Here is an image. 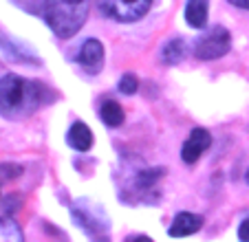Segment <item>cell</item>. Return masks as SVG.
I'll use <instances>...</instances> for the list:
<instances>
[{"label": "cell", "instance_id": "1", "mask_svg": "<svg viewBox=\"0 0 249 242\" xmlns=\"http://www.w3.org/2000/svg\"><path fill=\"white\" fill-rule=\"evenodd\" d=\"M51 102V88L38 79H24L14 73L0 77V115L5 119H27Z\"/></svg>", "mask_w": 249, "mask_h": 242}, {"label": "cell", "instance_id": "2", "mask_svg": "<svg viewBox=\"0 0 249 242\" xmlns=\"http://www.w3.org/2000/svg\"><path fill=\"white\" fill-rule=\"evenodd\" d=\"M42 16L62 40L73 37L89 18V0H44Z\"/></svg>", "mask_w": 249, "mask_h": 242}, {"label": "cell", "instance_id": "3", "mask_svg": "<svg viewBox=\"0 0 249 242\" xmlns=\"http://www.w3.org/2000/svg\"><path fill=\"white\" fill-rule=\"evenodd\" d=\"M152 2L155 0H97L102 14L122 24H132L146 18Z\"/></svg>", "mask_w": 249, "mask_h": 242}, {"label": "cell", "instance_id": "4", "mask_svg": "<svg viewBox=\"0 0 249 242\" xmlns=\"http://www.w3.org/2000/svg\"><path fill=\"white\" fill-rule=\"evenodd\" d=\"M230 47H231L230 31L225 27H221V24H216V27H212L210 31H205L196 40V44H194V57L205 60V62L218 60V57L230 53Z\"/></svg>", "mask_w": 249, "mask_h": 242}, {"label": "cell", "instance_id": "5", "mask_svg": "<svg viewBox=\"0 0 249 242\" xmlns=\"http://www.w3.org/2000/svg\"><path fill=\"white\" fill-rule=\"evenodd\" d=\"M210 145H212V135L210 132H207L205 128H194V130L190 132L188 141L183 143V148H181V158H183V163L194 165Z\"/></svg>", "mask_w": 249, "mask_h": 242}, {"label": "cell", "instance_id": "6", "mask_svg": "<svg viewBox=\"0 0 249 242\" xmlns=\"http://www.w3.org/2000/svg\"><path fill=\"white\" fill-rule=\"evenodd\" d=\"M75 62L89 75H97L104 66V44L99 42V40H95V37L86 40V42L82 44L80 53H77Z\"/></svg>", "mask_w": 249, "mask_h": 242}, {"label": "cell", "instance_id": "7", "mask_svg": "<svg viewBox=\"0 0 249 242\" xmlns=\"http://www.w3.org/2000/svg\"><path fill=\"white\" fill-rule=\"evenodd\" d=\"M0 47H2V51H5L14 62H20V64H27V66H40V57L29 49V44L7 35L2 29H0Z\"/></svg>", "mask_w": 249, "mask_h": 242}, {"label": "cell", "instance_id": "8", "mask_svg": "<svg viewBox=\"0 0 249 242\" xmlns=\"http://www.w3.org/2000/svg\"><path fill=\"white\" fill-rule=\"evenodd\" d=\"M201 227H203V216L190 214V211H181V214L174 216V220H172V225H170L168 233L172 238H185V236L196 233Z\"/></svg>", "mask_w": 249, "mask_h": 242}, {"label": "cell", "instance_id": "9", "mask_svg": "<svg viewBox=\"0 0 249 242\" xmlns=\"http://www.w3.org/2000/svg\"><path fill=\"white\" fill-rule=\"evenodd\" d=\"M66 141H69V145L73 150H77V152H86V150H90V145H93V132H90V128L86 126V123L75 121V123L71 126Z\"/></svg>", "mask_w": 249, "mask_h": 242}, {"label": "cell", "instance_id": "10", "mask_svg": "<svg viewBox=\"0 0 249 242\" xmlns=\"http://www.w3.org/2000/svg\"><path fill=\"white\" fill-rule=\"evenodd\" d=\"M207 5H210V0H188V5H185V22L192 29H205Z\"/></svg>", "mask_w": 249, "mask_h": 242}, {"label": "cell", "instance_id": "11", "mask_svg": "<svg viewBox=\"0 0 249 242\" xmlns=\"http://www.w3.org/2000/svg\"><path fill=\"white\" fill-rule=\"evenodd\" d=\"M161 176H165V168H146V170H139V172L135 174V178H132V185H135V190L141 194V198H143V194L146 191H150L152 187L157 185V181H159Z\"/></svg>", "mask_w": 249, "mask_h": 242}, {"label": "cell", "instance_id": "12", "mask_svg": "<svg viewBox=\"0 0 249 242\" xmlns=\"http://www.w3.org/2000/svg\"><path fill=\"white\" fill-rule=\"evenodd\" d=\"M183 57H185V40L183 37H172V40H168V42L163 44V49H161V60H163V64H168V66L179 64Z\"/></svg>", "mask_w": 249, "mask_h": 242}, {"label": "cell", "instance_id": "13", "mask_svg": "<svg viewBox=\"0 0 249 242\" xmlns=\"http://www.w3.org/2000/svg\"><path fill=\"white\" fill-rule=\"evenodd\" d=\"M99 117L108 128H119L124 123V108L115 99H106L99 108Z\"/></svg>", "mask_w": 249, "mask_h": 242}, {"label": "cell", "instance_id": "14", "mask_svg": "<svg viewBox=\"0 0 249 242\" xmlns=\"http://www.w3.org/2000/svg\"><path fill=\"white\" fill-rule=\"evenodd\" d=\"M22 229L18 227V223L5 216V218H0V240H14V242H20L22 240Z\"/></svg>", "mask_w": 249, "mask_h": 242}, {"label": "cell", "instance_id": "15", "mask_svg": "<svg viewBox=\"0 0 249 242\" xmlns=\"http://www.w3.org/2000/svg\"><path fill=\"white\" fill-rule=\"evenodd\" d=\"M137 88H139V79H137V75H132V73L122 75V79H119V93L135 95Z\"/></svg>", "mask_w": 249, "mask_h": 242}, {"label": "cell", "instance_id": "16", "mask_svg": "<svg viewBox=\"0 0 249 242\" xmlns=\"http://www.w3.org/2000/svg\"><path fill=\"white\" fill-rule=\"evenodd\" d=\"M22 174V168L16 163H0V178H7V181H14Z\"/></svg>", "mask_w": 249, "mask_h": 242}, {"label": "cell", "instance_id": "17", "mask_svg": "<svg viewBox=\"0 0 249 242\" xmlns=\"http://www.w3.org/2000/svg\"><path fill=\"white\" fill-rule=\"evenodd\" d=\"M7 203V207H5V211L7 214H11V211H16V209H20V203H22V200L18 198V196H9V198L5 200Z\"/></svg>", "mask_w": 249, "mask_h": 242}, {"label": "cell", "instance_id": "18", "mask_svg": "<svg viewBox=\"0 0 249 242\" xmlns=\"http://www.w3.org/2000/svg\"><path fill=\"white\" fill-rule=\"evenodd\" d=\"M238 238H240V240H245V242H249V218L240 223V227H238Z\"/></svg>", "mask_w": 249, "mask_h": 242}, {"label": "cell", "instance_id": "19", "mask_svg": "<svg viewBox=\"0 0 249 242\" xmlns=\"http://www.w3.org/2000/svg\"><path fill=\"white\" fill-rule=\"evenodd\" d=\"M230 5H234V7H238V9H247L249 11V0H227Z\"/></svg>", "mask_w": 249, "mask_h": 242}, {"label": "cell", "instance_id": "20", "mask_svg": "<svg viewBox=\"0 0 249 242\" xmlns=\"http://www.w3.org/2000/svg\"><path fill=\"white\" fill-rule=\"evenodd\" d=\"M245 181H247V185H249V170H247V174H245Z\"/></svg>", "mask_w": 249, "mask_h": 242}]
</instances>
